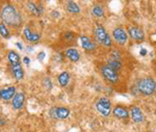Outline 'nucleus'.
<instances>
[{
    "mask_svg": "<svg viewBox=\"0 0 156 132\" xmlns=\"http://www.w3.org/2000/svg\"><path fill=\"white\" fill-rule=\"evenodd\" d=\"M1 18L6 24L18 26L21 23V17L19 12L15 9V6L11 4H5L1 9Z\"/></svg>",
    "mask_w": 156,
    "mask_h": 132,
    "instance_id": "nucleus-1",
    "label": "nucleus"
},
{
    "mask_svg": "<svg viewBox=\"0 0 156 132\" xmlns=\"http://www.w3.org/2000/svg\"><path fill=\"white\" fill-rule=\"evenodd\" d=\"M137 90L143 95H152L156 90V82L150 77L140 79L137 82Z\"/></svg>",
    "mask_w": 156,
    "mask_h": 132,
    "instance_id": "nucleus-2",
    "label": "nucleus"
},
{
    "mask_svg": "<svg viewBox=\"0 0 156 132\" xmlns=\"http://www.w3.org/2000/svg\"><path fill=\"white\" fill-rule=\"evenodd\" d=\"M95 37H96V40L98 42L101 43L104 46H112V40H110L106 30L104 29V27L101 26V25H98L96 29H95Z\"/></svg>",
    "mask_w": 156,
    "mask_h": 132,
    "instance_id": "nucleus-3",
    "label": "nucleus"
},
{
    "mask_svg": "<svg viewBox=\"0 0 156 132\" xmlns=\"http://www.w3.org/2000/svg\"><path fill=\"white\" fill-rule=\"evenodd\" d=\"M96 109L103 116H108L112 111V103L107 98H100L96 103Z\"/></svg>",
    "mask_w": 156,
    "mask_h": 132,
    "instance_id": "nucleus-4",
    "label": "nucleus"
},
{
    "mask_svg": "<svg viewBox=\"0 0 156 132\" xmlns=\"http://www.w3.org/2000/svg\"><path fill=\"white\" fill-rule=\"evenodd\" d=\"M101 73L104 76L105 79H107L110 83H117L119 81V76L115 70H112L109 66H102Z\"/></svg>",
    "mask_w": 156,
    "mask_h": 132,
    "instance_id": "nucleus-5",
    "label": "nucleus"
},
{
    "mask_svg": "<svg viewBox=\"0 0 156 132\" xmlns=\"http://www.w3.org/2000/svg\"><path fill=\"white\" fill-rule=\"evenodd\" d=\"M50 115L54 119H60L65 120L70 115V110L66 107H54L50 110Z\"/></svg>",
    "mask_w": 156,
    "mask_h": 132,
    "instance_id": "nucleus-6",
    "label": "nucleus"
},
{
    "mask_svg": "<svg viewBox=\"0 0 156 132\" xmlns=\"http://www.w3.org/2000/svg\"><path fill=\"white\" fill-rule=\"evenodd\" d=\"M112 34H114V37H115V40L117 41L120 45H124L125 43L127 42L128 37H127L126 31L123 28H121V27L115 28L114 30V32H112Z\"/></svg>",
    "mask_w": 156,
    "mask_h": 132,
    "instance_id": "nucleus-7",
    "label": "nucleus"
},
{
    "mask_svg": "<svg viewBox=\"0 0 156 132\" xmlns=\"http://www.w3.org/2000/svg\"><path fill=\"white\" fill-rule=\"evenodd\" d=\"M128 34L131 37V39L135 41H144L145 39L144 31L140 28H138V27L130 26L129 28H128Z\"/></svg>",
    "mask_w": 156,
    "mask_h": 132,
    "instance_id": "nucleus-8",
    "label": "nucleus"
},
{
    "mask_svg": "<svg viewBox=\"0 0 156 132\" xmlns=\"http://www.w3.org/2000/svg\"><path fill=\"white\" fill-rule=\"evenodd\" d=\"M16 95V87L15 86H9V87L0 90V98L2 100H11Z\"/></svg>",
    "mask_w": 156,
    "mask_h": 132,
    "instance_id": "nucleus-9",
    "label": "nucleus"
},
{
    "mask_svg": "<svg viewBox=\"0 0 156 132\" xmlns=\"http://www.w3.org/2000/svg\"><path fill=\"white\" fill-rule=\"evenodd\" d=\"M24 100H25V96L23 93H18L15 95V97L12 98V107L14 109H21L22 106L24 104Z\"/></svg>",
    "mask_w": 156,
    "mask_h": 132,
    "instance_id": "nucleus-10",
    "label": "nucleus"
},
{
    "mask_svg": "<svg viewBox=\"0 0 156 132\" xmlns=\"http://www.w3.org/2000/svg\"><path fill=\"white\" fill-rule=\"evenodd\" d=\"M23 34H24L25 39L28 41V42L36 43V42H37V41H40V39H41V34L32 32L31 30L29 29V27H25L24 30H23Z\"/></svg>",
    "mask_w": 156,
    "mask_h": 132,
    "instance_id": "nucleus-11",
    "label": "nucleus"
},
{
    "mask_svg": "<svg viewBox=\"0 0 156 132\" xmlns=\"http://www.w3.org/2000/svg\"><path fill=\"white\" fill-rule=\"evenodd\" d=\"M12 75L16 78L17 80H21L24 77V71L22 69L21 63H15L12 65Z\"/></svg>",
    "mask_w": 156,
    "mask_h": 132,
    "instance_id": "nucleus-12",
    "label": "nucleus"
},
{
    "mask_svg": "<svg viewBox=\"0 0 156 132\" xmlns=\"http://www.w3.org/2000/svg\"><path fill=\"white\" fill-rule=\"evenodd\" d=\"M131 119L135 123H142L144 121V115H143L142 110L136 106H133L131 108Z\"/></svg>",
    "mask_w": 156,
    "mask_h": 132,
    "instance_id": "nucleus-13",
    "label": "nucleus"
},
{
    "mask_svg": "<svg viewBox=\"0 0 156 132\" xmlns=\"http://www.w3.org/2000/svg\"><path fill=\"white\" fill-rule=\"evenodd\" d=\"M26 6L28 9V11L34 14V16H41L43 14V7L41 5H37L34 2H31V1H28L26 3Z\"/></svg>",
    "mask_w": 156,
    "mask_h": 132,
    "instance_id": "nucleus-14",
    "label": "nucleus"
},
{
    "mask_svg": "<svg viewBox=\"0 0 156 132\" xmlns=\"http://www.w3.org/2000/svg\"><path fill=\"white\" fill-rule=\"evenodd\" d=\"M112 113H114L115 116H117V118H119V119H126L129 116L128 110L125 107H123V106H117V107L114 109Z\"/></svg>",
    "mask_w": 156,
    "mask_h": 132,
    "instance_id": "nucleus-15",
    "label": "nucleus"
},
{
    "mask_svg": "<svg viewBox=\"0 0 156 132\" xmlns=\"http://www.w3.org/2000/svg\"><path fill=\"white\" fill-rule=\"evenodd\" d=\"M80 42H81V46L85 50H95L96 49V45L93 43L87 37H80Z\"/></svg>",
    "mask_w": 156,
    "mask_h": 132,
    "instance_id": "nucleus-16",
    "label": "nucleus"
},
{
    "mask_svg": "<svg viewBox=\"0 0 156 132\" xmlns=\"http://www.w3.org/2000/svg\"><path fill=\"white\" fill-rule=\"evenodd\" d=\"M66 56L69 58L71 62H76L79 60L80 54H79V52H78L76 49H74V48H70V49H68L66 51Z\"/></svg>",
    "mask_w": 156,
    "mask_h": 132,
    "instance_id": "nucleus-17",
    "label": "nucleus"
},
{
    "mask_svg": "<svg viewBox=\"0 0 156 132\" xmlns=\"http://www.w3.org/2000/svg\"><path fill=\"white\" fill-rule=\"evenodd\" d=\"M69 80H70V75L68 72H62L59 74L58 83L60 84V86H67L68 83H69Z\"/></svg>",
    "mask_w": 156,
    "mask_h": 132,
    "instance_id": "nucleus-18",
    "label": "nucleus"
},
{
    "mask_svg": "<svg viewBox=\"0 0 156 132\" xmlns=\"http://www.w3.org/2000/svg\"><path fill=\"white\" fill-rule=\"evenodd\" d=\"M7 58H9V62L12 63V65H15V63H19L20 62V56L17 52L15 51H9V54H7Z\"/></svg>",
    "mask_w": 156,
    "mask_h": 132,
    "instance_id": "nucleus-19",
    "label": "nucleus"
},
{
    "mask_svg": "<svg viewBox=\"0 0 156 132\" xmlns=\"http://www.w3.org/2000/svg\"><path fill=\"white\" fill-rule=\"evenodd\" d=\"M67 9H68V11L70 12H72V14H78V12H80L79 6H78L74 1H68Z\"/></svg>",
    "mask_w": 156,
    "mask_h": 132,
    "instance_id": "nucleus-20",
    "label": "nucleus"
},
{
    "mask_svg": "<svg viewBox=\"0 0 156 132\" xmlns=\"http://www.w3.org/2000/svg\"><path fill=\"white\" fill-rule=\"evenodd\" d=\"M108 66H109L112 70H115V72L121 70V68H122V63H121L119 60H110V62Z\"/></svg>",
    "mask_w": 156,
    "mask_h": 132,
    "instance_id": "nucleus-21",
    "label": "nucleus"
},
{
    "mask_svg": "<svg viewBox=\"0 0 156 132\" xmlns=\"http://www.w3.org/2000/svg\"><path fill=\"white\" fill-rule=\"evenodd\" d=\"M0 34H1V37H4V39H6V37H9V29L6 28V26L4 25V23H0Z\"/></svg>",
    "mask_w": 156,
    "mask_h": 132,
    "instance_id": "nucleus-22",
    "label": "nucleus"
},
{
    "mask_svg": "<svg viewBox=\"0 0 156 132\" xmlns=\"http://www.w3.org/2000/svg\"><path fill=\"white\" fill-rule=\"evenodd\" d=\"M93 15L95 17H102L103 16V9L100 5H95L93 9Z\"/></svg>",
    "mask_w": 156,
    "mask_h": 132,
    "instance_id": "nucleus-23",
    "label": "nucleus"
},
{
    "mask_svg": "<svg viewBox=\"0 0 156 132\" xmlns=\"http://www.w3.org/2000/svg\"><path fill=\"white\" fill-rule=\"evenodd\" d=\"M43 83H44L45 88H47V90H50V88L52 87V82H51V79H50L49 77L44 78V81H43Z\"/></svg>",
    "mask_w": 156,
    "mask_h": 132,
    "instance_id": "nucleus-24",
    "label": "nucleus"
},
{
    "mask_svg": "<svg viewBox=\"0 0 156 132\" xmlns=\"http://www.w3.org/2000/svg\"><path fill=\"white\" fill-rule=\"evenodd\" d=\"M45 52H41V53H39V55H37V59L40 60V62H42V60H44V58H45Z\"/></svg>",
    "mask_w": 156,
    "mask_h": 132,
    "instance_id": "nucleus-25",
    "label": "nucleus"
},
{
    "mask_svg": "<svg viewBox=\"0 0 156 132\" xmlns=\"http://www.w3.org/2000/svg\"><path fill=\"white\" fill-rule=\"evenodd\" d=\"M23 62L25 63V65H29V62H30L29 58L28 57H24L23 58Z\"/></svg>",
    "mask_w": 156,
    "mask_h": 132,
    "instance_id": "nucleus-26",
    "label": "nucleus"
},
{
    "mask_svg": "<svg viewBox=\"0 0 156 132\" xmlns=\"http://www.w3.org/2000/svg\"><path fill=\"white\" fill-rule=\"evenodd\" d=\"M66 37H68V39H72L73 37H74V34H71V32H68V34H66V35H65Z\"/></svg>",
    "mask_w": 156,
    "mask_h": 132,
    "instance_id": "nucleus-27",
    "label": "nucleus"
},
{
    "mask_svg": "<svg viewBox=\"0 0 156 132\" xmlns=\"http://www.w3.org/2000/svg\"><path fill=\"white\" fill-rule=\"evenodd\" d=\"M16 45H17V47H18V48H19V49H20V50H22V49H23V47H22V45H21V44H20V43H17V44H16Z\"/></svg>",
    "mask_w": 156,
    "mask_h": 132,
    "instance_id": "nucleus-28",
    "label": "nucleus"
},
{
    "mask_svg": "<svg viewBox=\"0 0 156 132\" xmlns=\"http://www.w3.org/2000/svg\"><path fill=\"white\" fill-rule=\"evenodd\" d=\"M146 53H147V51H146V50H145V49H143V50H142V51H140V54H142V55H145V54H146Z\"/></svg>",
    "mask_w": 156,
    "mask_h": 132,
    "instance_id": "nucleus-29",
    "label": "nucleus"
}]
</instances>
